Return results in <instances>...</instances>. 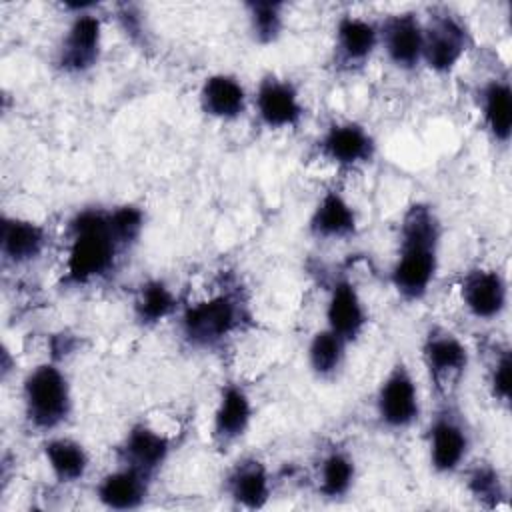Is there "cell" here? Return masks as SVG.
Returning <instances> with one entry per match:
<instances>
[{
    "label": "cell",
    "instance_id": "7a4b0ae2",
    "mask_svg": "<svg viewBox=\"0 0 512 512\" xmlns=\"http://www.w3.org/2000/svg\"><path fill=\"white\" fill-rule=\"evenodd\" d=\"M68 246L64 280L70 286H90L106 278L126 252L118 240L108 208L88 206L78 210L66 228Z\"/></svg>",
    "mask_w": 512,
    "mask_h": 512
},
{
    "label": "cell",
    "instance_id": "ba28073f",
    "mask_svg": "<svg viewBox=\"0 0 512 512\" xmlns=\"http://www.w3.org/2000/svg\"><path fill=\"white\" fill-rule=\"evenodd\" d=\"M64 8L70 10L72 16L56 46L54 64L66 76H84L98 66L102 56V18L94 12V2H70L64 4Z\"/></svg>",
    "mask_w": 512,
    "mask_h": 512
},
{
    "label": "cell",
    "instance_id": "d6986e66",
    "mask_svg": "<svg viewBox=\"0 0 512 512\" xmlns=\"http://www.w3.org/2000/svg\"><path fill=\"white\" fill-rule=\"evenodd\" d=\"M198 106L202 114L212 120L236 122L246 114L250 96L236 74L214 72L208 74L200 84Z\"/></svg>",
    "mask_w": 512,
    "mask_h": 512
},
{
    "label": "cell",
    "instance_id": "52a82bcc",
    "mask_svg": "<svg viewBox=\"0 0 512 512\" xmlns=\"http://www.w3.org/2000/svg\"><path fill=\"white\" fill-rule=\"evenodd\" d=\"M424 24L422 66L436 76L452 74L474 46V36L462 14L448 6L428 10Z\"/></svg>",
    "mask_w": 512,
    "mask_h": 512
},
{
    "label": "cell",
    "instance_id": "7402d4cb",
    "mask_svg": "<svg viewBox=\"0 0 512 512\" xmlns=\"http://www.w3.org/2000/svg\"><path fill=\"white\" fill-rule=\"evenodd\" d=\"M482 126L494 144L506 146L512 136V88L508 74L486 78L476 92Z\"/></svg>",
    "mask_w": 512,
    "mask_h": 512
},
{
    "label": "cell",
    "instance_id": "3957f363",
    "mask_svg": "<svg viewBox=\"0 0 512 512\" xmlns=\"http://www.w3.org/2000/svg\"><path fill=\"white\" fill-rule=\"evenodd\" d=\"M246 318V300L240 290L218 288L180 306L178 330L188 346L196 350H214L234 338Z\"/></svg>",
    "mask_w": 512,
    "mask_h": 512
},
{
    "label": "cell",
    "instance_id": "8992f818",
    "mask_svg": "<svg viewBox=\"0 0 512 512\" xmlns=\"http://www.w3.org/2000/svg\"><path fill=\"white\" fill-rule=\"evenodd\" d=\"M420 358L436 398L456 400V392L470 368V350L466 342L454 330L442 324H432L422 336Z\"/></svg>",
    "mask_w": 512,
    "mask_h": 512
},
{
    "label": "cell",
    "instance_id": "277c9868",
    "mask_svg": "<svg viewBox=\"0 0 512 512\" xmlns=\"http://www.w3.org/2000/svg\"><path fill=\"white\" fill-rule=\"evenodd\" d=\"M20 396L26 424L40 434L62 428L74 410L70 378L54 360L40 362L26 372Z\"/></svg>",
    "mask_w": 512,
    "mask_h": 512
},
{
    "label": "cell",
    "instance_id": "4fadbf2b",
    "mask_svg": "<svg viewBox=\"0 0 512 512\" xmlns=\"http://www.w3.org/2000/svg\"><path fill=\"white\" fill-rule=\"evenodd\" d=\"M378 50V20L350 12L338 16L332 34V66L338 72L354 74L362 70Z\"/></svg>",
    "mask_w": 512,
    "mask_h": 512
},
{
    "label": "cell",
    "instance_id": "83f0119b",
    "mask_svg": "<svg viewBox=\"0 0 512 512\" xmlns=\"http://www.w3.org/2000/svg\"><path fill=\"white\" fill-rule=\"evenodd\" d=\"M246 24L252 40L258 46L276 44L286 28V4L278 0L244 2Z\"/></svg>",
    "mask_w": 512,
    "mask_h": 512
},
{
    "label": "cell",
    "instance_id": "4dcf8cb0",
    "mask_svg": "<svg viewBox=\"0 0 512 512\" xmlns=\"http://www.w3.org/2000/svg\"><path fill=\"white\" fill-rule=\"evenodd\" d=\"M108 216L122 246L126 250L132 248L144 230V222H146L144 210L136 204H118L108 208Z\"/></svg>",
    "mask_w": 512,
    "mask_h": 512
},
{
    "label": "cell",
    "instance_id": "9a60e30c",
    "mask_svg": "<svg viewBox=\"0 0 512 512\" xmlns=\"http://www.w3.org/2000/svg\"><path fill=\"white\" fill-rule=\"evenodd\" d=\"M174 450V440L170 434L158 430L156 426L138 420L122 436L116 446L118 464L130 466L150 478L164 468Z\"/></svg>",
    "mask_w": 512,
    "mask_h": 512
},
{
    "label": "cell",
    "instance_id": "d4e9b609",
    "mask_svg": "<svg viewBox=\"0 0 512 512\" xmlns=\"http://www.w3.org/2000/svg\"><path fill=\"white\" fill-rule=\"evenodd\" d=\"M42 456L60 486L80 482L90 470V454L86 446L70 436H48L42 442Z\"/></svg>",
    "mask_w": 512,
    "mask_h": 512
},
{
    "label": "cell",
    "instance_id": "30bf717a",
    "mask_svg": "<svg viewBox=\"0 0 512 512\" xmlns=\"http://www.w3.org/2000/svg\"><path fill=\"white\" fill-rule=\"evenodd\" d=\"M250 104L258 122L274 132L298 128L306 114L300 88L276 72H266L258 80Z\"/></svg>",
    "mask_w": 512,
    "mask_h": 512
},
{
    "label": "cell",
    "instance_id": "ac0fdd59",
    "mask_svg": "<svg viewBox=\"0 0 512 512\" xmlns=\"http://www.w3.org/2000/svg\"><path fill=\"white\" fill-rule=\"evenodd\" d=\"M224 496L238 508H264L274 490V478L266 462L256 456L238 458L222 478Z\"/></svg>",
    "mask_w": 512,
    "mask_h": 512
},
{
    "label": "cell",
    "instance_id": "cb8c5ba5",
    "mask_svg": "<svg viewBox=\"0 0 512 512\" xmlns=\"http://www.w3.org/2000/svg\"><path fill=\"white\" fill-rule=\"evenodd\" d=\"M358 478V466L354 456L340 446L328 448L314 468V488L324 500L346 498Z\"/></svg>",
    "mask_w": 512,
    "mask_h": 512
},
{
    "label": "cell",
    "instance_id": "f546056e",
    "mask_svg": "<svg viewBox=\"0 0 512 512\" xmlns=\"http://www.w3.org/2000/svg\"><path fill=\"white\" fill-rule=\"evenodd\" d=\"M510 370V348L506 344H496L486 362V388L490 398L502 406L510 404Z\"/></svg>",
    "mask_w": 512,
    "mask_h": 512
},
{
    "label": "cell",
    "instance_id": "9c48e42d",
    "mask_svg": "<svg viewBox=\"0 0 512 512\" xmlns=\"http://www.w3.org/2000/svg\"><path fill=\"white\" fill-rule=\"evenodd\" d=\"M378 424L394 434L414 428L422 416V398L410 366L398 358L378 382L374 394Z\"/></svg>",
    "mask_w": 512,
    "mask_h": 512
},
{
    "label": "cell",
    "instance_id": "2e32d148",
    "mask_svg": "<svg viewBox=\"0 0 512 512\" xmlns=\"http://www.w3.org/2000/svg\"><path fill=\"white\" fill-rule=\"evenodd\" d=\"M252 420H254V402L248 390L238 382L222 384L214 412H212V422H210L212 442L220 450L234 446L248 434Z\"/></svg>",
    "mask_w": 512,
    "mask_h": 512
},
{
    "label": "cell",
    "instance_id": "4316f807",
    "mask_svg": "<svg viewBox=\"0 0 512 512\" xmlns=\"http://www.w3.org/2000/svg\"><path fill=\"white\" fill-rule=\"evenodd\" d=\"M348 342L330 328H318L308 342L306 362L318 380H334L346 364Z\"/></svg>",
    "mask_w": 512,
    "mask_h": 512
},
{
    "label": "cell",
    "instance_id": "5b68a950",
    "mask_svg": "<svg viewBox=\"0 0 512 512\" xmlns=\"http://www.w3.org/2000/svg\"><path fill=\"white\" fill-rule=\"evenodd\" d=\"M426 456L434 474L462 472L472 452V428L456 400H438L426 426Z\"/></svg>",
    "mask_w": 512,
    "mask_h": 512
},
{
    "label": "cell",
    "instance_id": "484cf974",
    "mask_svg": "<svg viewBox=\"0 0 512 512\" xmlns=\"http://www.w3.org/2000/svg\"><path fill=\"white\" fill-rule=\"evenodd\" d=\"M178 294L172 290V286L162 278H148L144 280L132 300V314L134 320L144 326L152 328L166 318L178 314L180 310Z\"/></svg>",
    "mask_w": 512,
    "mask_h": 512
},
{
    "label": "cell",
    "instance_id": "ffe728a7",
    "mask_svg": "<svg viewBox=\"0 0 512 512\" xmlns=\"http://www.w3.org/2000/svg\"><path fill=\"white\" fill-rule=\"evenodd\" d=\"M308 232L322 242H344L356 236L358 214L354 204L338 188L324 190L308 216Z\"/></svg>",
    "mask_w": 512,
    "mask_h": 512
},
{
    "label": "cell",
    "instance_id": "7c38bea8",
    "mask_svg": "<svg viewBox=\"0 0 512 512\" xmlns=\"http://www.w3.org/2000/svg\"><path fill=\"white\" fill-rule=\"evenodd\" d=\"M380 50L398 72H414L422 66L424 24L414 10H398L378 20Z\"/></svg>",
    "mask_w": 512,
    "mask_h": 512
},
{
    "label": "cell",
    "instance_id": "8fae6325",
    "mask_svg": "<svg viewBox=\"0 0 512 512\" xmlns=\"http://www.w3.org/2000/svg\"><path fill=\"white\" fill-rule=\"evenodd\" d=\"M376 150L378 144L374 134L358 120H334L316 140L318 156L340 170H354L370 164Z\"/></svg>",
    "mask_w": 512,
    "mask_h": 512
},
{
    "label": "cell",
    "instance_id": "f1b7e54d",
    "mask_svg": "<svg viewBox=\"0 0 512 512\" xmlns=\"http://www.w3.org/2000/svg\"><path fill=\"white\" fill-rule=\"evenodd\" d=\"M464 486L472 500L484 508H496L508 498V486L500 470L490 462H474L464 468Z\"/></svg>",
    "mask_w": 512,
    "mask_h": 512
},
{
    "label": "cell",
    "instance_id": "6da1fadb",
    "mask_svg": "<svg viewBox=\"0 0 512 512\" xmlns=\"http://www.w3.org/2000/svg\"><path fill=\"white\" fill-rule=\"evenodd\" d=\"M442 222L428 202H412L398 226V248L390 266V284L404 302H418L430 292L442 250Z\"/></svg>",
    "mask_w": 512,
    "mask_h": 512
},
{
    "label": "cell",
    "instance_id": "44dd1931",
    "mask_svg": "<svg viewBox=\"0 0 512 512\" xmlns=\"http://www.w3.org/2000/svg\"><path fill=\"white\" fill-rule=\"evenodd\" d=\"M48 246L46 228L18 214H2L0 218V254L8 266H28L36 262Z\"/></svg>",
    "mask_w": 512,
    "mask_h": 512
},
{
    "label": "cell",
    "instance_id": "e0dca14e",
    "mask_svg": "<svg viewBox=\"0 0 512 512\" xmlns=\"http://www.w3.org/2000/svg\"><path fill=\"white\" fill-rule=\"evenodd\" d=\"M324 326L342 336L348 344L360 340L368 326V306L358 286L346 278H334L326 304H324Z\"/></svg>",
    "mask_w": 512,
    "mask_h": 512
},
{
    "label": "cell",
    "instance_id": "5bb4252c",
    "mask_svg": "<svg viewBox=\"0 0 512 512\" xmlns=\"http://www.w3.org/2000/svg\"><path fill=\"white\" fill-rule=\"evenodd\" d=\"M458 298L472 318L482 322L496 320L508 308V280L498 268L474 266L462 274L458 282Z\"/></svg>",
    "mask_w": 512,
    "mask_h": 512
},
{
    "label": "cell",
    "instance_id": "603a6c76",
    "mask_svg": "<svg viewBox=\"0 0 512 512\" xmlns=\"http://www.w3.org/2000/svg\"><path fill=\"white\" fill-rule=\"evenodd\" d=\"M152 480L154 478L130 466L116 464L114 470L106 472L98 480L94 488V496L108 510H118V512L136 510L144 506V502L148 500Z\"/></svg>",
    "mask_w": 512,
    "mask_h": 512
}]
</instances>
